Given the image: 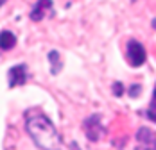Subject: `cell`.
Returning a JSON list of instances; mask_svg holds the SVG:
<instances>
[{
    "instance_id": "6da1fadb",
    "label": "cell",
    "mask_w": 156,
    "mask_h": 150,
    "mask_svg": "<svg viewBox=\"0 0 156 150\" xmlns=\"http://www.w3.org/2000/svg\"><path fill=\"white\" fill-rule=\"evenodd\" d=\"M25 129L36 147L41 150H61V136L43 113H27Z\"/></svg>"
},
{
    "instance_id": "7a4b0ae2",
    "label": "cell",
    "mask_w": 156,
    "mask_h": 150,
    "mask_svg": "<svg viewBox=\"0 0 156 150\" xmlns=\"http://www.w3.org/2000/svg\"><path fill=\"white\" fill-rule=\"evenodd\" d=\"M83 127H84V132H86V138L90 139V141H99L102 134L106 132V129L102 127V123H101V116L99 114H92L90 118H86L84 123H83Z\"/></svg>"
},
{
    "instance_id": "3957f363",
    "label": "cell",
    "mask_w": 156,
    "mask_h": 150,
    "mask_svg": "<svg viewBox=\"0 0 156 150\" xmlns=\"http://www.w3.org/2000/svg\"><path fill=\"white\" fill-rule=\"evenodd\" d=\"M136 147L135 150H156V132L147 129V127H140L136 131Z\"/></svg>"
},
{
    "instance_id": "277c9868",
    "label": "cell",
    "mask_w": 156,
    "mask_h": 150,
    "mask_svg": "<svg viewBox=\"0 0 156 150\" xmlns=\"http://www.w3.org/2000/svg\"><path fill=\"white\" fill-rule=\"evenodd\" d=\"M145 59H147L145 48H144L138 41L131 39V41L127 43V61H129V64H133V66H142V64L145 63Z\"/></svg>"
},
{
    "instance_id": "5b68a950",
    "label": "cell",
    "mask_w": 156,
    "mask_h": 150,
    "mask_svg": "<svg viewBox=\"0 0 156 150\" xmlns=\"http://www.w3.org/2000/svg\"><path fill=\"white\" fill-rule=\"evenodd\" d=\"M27 80V66L25 64H16L9 70V88L22 86Z\"/></svg>"
},
{
    "instance_id": "8992f818",
    "label": "cell",
    "mask_w": 156,
    "mask_h": 150,
    "mask_svg": "<svg viewBox=\"0 0 156 150\" xmlns=\"http://www.w3.org/2000/svg\"><path fill=\"white\" fill-rule=\"evenodd\" d=\"M47 11H52V0H38L31 11V20L32 22H41L47 15Z\"/></svg>"
},
{
    "instance_id": "52a82bcc",
    "label": "cell",
    "mask_w": 156,
    "mask_h": 150,
    "mask_svg": "<svg viewBox=\"0 0 156 150\" xmlns=\"http://www.w3.org/2000/svg\"><path fill=\"white\" fill-rule=\"evenodd\" d=\"M16 45V36L11 30H2L0 32V48L2 50H11Z\"/></svg>"
},
{
    "instance_id": "ba28073f",
    "label": "cell",
    "mask_w": 156,
    "mask_h": 150,
    "mask_svg": "<svg viewBox=\"0 0 156 150\" xmlns=\"http://www.w3.org/2000/svg\"><path fill=\"white\" fill-rule=\"evenodd\" d=\"M48 61H50V64H52V73H59V70H61V61H59V54L56 52V50H52V52H48Z\"/></svg>"
},
{
    "instance_id": "9c48e42d",
    "label": "cell",
    "mask_w": 156,
    "mask_h": 150,
    "mask_svg": "<svg viewBox=\"0 0 156 150\" xmlns=\"http://www.w3.org/2000/svg\"><path fill=\"white\" fill-rule=\"evenodd\" d=\"M147 118H149L151 121H154V123H156V102H154V100L151 102L149 109H147Z\"/></svg>"
},
{
    "instance_id": "30bf717a",
    "label": "cell",
    "mask_w": 156,
    "mask_h": 150,
    "mask_svg": "<svg viewBox=\"0 0 156 150\" xmlns=\"http://www.w3.org/2000/svg\"><path fill=\"white\" fill-rule=\"evenodd\" d=\"M113 95L115 97H122V93H124V86H122V82H113Z\"/></svg>"
},
{
    "instance_id": "8fae6325",
    "label": "cell",
    "mask_w": 156,
    "mask_h": 150,
    "mask_svg": "<svg viewBox=\"0 0 156 150\" xmlns=\"http://www.w3.org/2000/svg\"><path fill=\"white\" fill-rule=\"evenodd\" d=\"M140 91H142L140 84H133V86L129 88V95H131V97H138V95H140Z\"/></svg>"
},
{
    "instance_id": "7c38bea8",
    "label": "cell",
    "mask_w": 156,
    "mask_h": 150,
    "mask_svg": "<svg viewBox=\"0 0 156 150\" xmlns=\"http://www.w3.org/2000/svg\"><path fill=\"white\" fill-rule=\"evenodd\" d=\"M153 100L156 102V86H154V93H153Z\"/></svg>"
},
{
    "instance_id": "4fadbf2b",
    "label": "cell",
    "mask_w": 156,
    "mask_h": 150,
    "mask_svg": "<svg viewBox=\"0 0 156 150\" xmlns=\"http://www.w3.org/2000/svg\"><path fill=\"white\" fill-rule=\"evenodd\" d=\"M151 23H153V29H156V18L153 20V22H151Z\"/></svg>"
},
{
    "instance_id": "5bb4252c",
    "label": "cell",
    "mask_w": 156,
    "mask_h": 150,
    "mask_svg": "<svg viewBox=\"0 0 156 150\" xmlns=\"http://www.w3.org/2000/svg\"><path fill=\"white\" fill-rule=\"evenodd\" d=\"M72 150H77V145L76 143H72Z\"/></svg>"
},
{
    "instance_id": "9a60e30c",
    "label": "cell",
    "mask_w": 156,
    "mask_h": 150,
    "mask_svg": "<svg viewBox=\"0 0 156 150\" xmlns=\"http://www.w3.org/2000/svg\"><path fill=\"white\" fill-rule=\"evenodd\" d=\"M5 2H7V0H0V7H2V5H4Z\"/></svg>"
}]
</instances>
